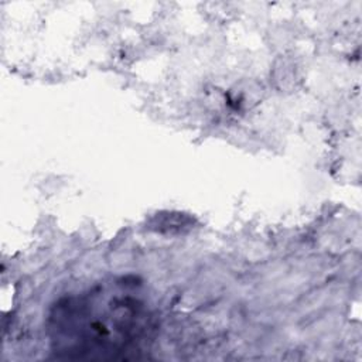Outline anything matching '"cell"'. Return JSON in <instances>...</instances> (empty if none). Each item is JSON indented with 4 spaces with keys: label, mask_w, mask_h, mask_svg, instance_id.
Wrapping results in <instances>:
<instances>
[{
    "label": "cell",
    "mask_w": 362,
    "mask_h": 362,
    "mask_svg": "<svg viewBox=\"0 0 362 362\" xmlns=\"http://www.w3.org/2000/svg\"><path fill=\"white\" fill-rule=\"evenodd\" d=\"M49 328L55 351L65 358L116 359L136 356L151 325L139 300L102 288L59 301Z\"/></svg>",
    "instance_id": "obj_1"
}]
</instances>
